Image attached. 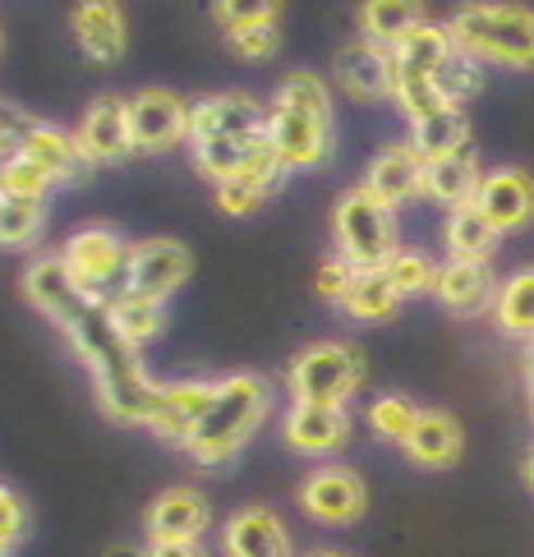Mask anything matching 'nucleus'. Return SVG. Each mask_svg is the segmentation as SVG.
I'll use <instances>...</instances> for the list:
<instances>
[{"label":"nucleus","mask_w":534,"mask_h":557,"mask_svg":"<svg viewBox=\"0 0 534 557\" xmlns=\"http://www.w3.org/2000/svg\"><path fill=\"white\" fill-rule=\"evenodd\" d=\"M332 245L355 272H378L401 249L397 212L383 208L364 185H355L332 208Z\"/></svg>","instance_id":"5"},{"label":"nucleus","mask_w":534,"mask_h":557,"mask_svg":"<svg viewBox=\"0 0 534 557\" xmlns=\"http://www.w3.org/2000/svg\"><path fill=\"white\" fill-rule=\"evenodd\" d=\"M401 305H406V300H401L397 290H392V282L383 276V268H378V272H355V282H350L346 300H341V309H346L350 318H360V323H387V318H397Z\"/></svg>","instance_id":"33"},{"label":"nucleus","mask_w":534,"mask_h":557,"mask_svg":"<svg viewBox=\"0 0 534 557\" xmlns=\"http://www.w3.org/2000/svg\"><path fill=\"white\" fill-rule=\"evenodd\" d=\"M470 203L484 212V222L498 235H517L534 222V175L521 171V166L484 171Z\"/></svg>","instance_id":"12"},{"label":"nucleus","mask_w":534,"mask_h":557,"mask_svg":"<svg viewBox=\"0 0 534 557\" xmlns=\"http://www.w3.org/2000/svg\"><path fill=\"white\" fill-rule=\"evenodd\" d=\"M355 433L350 406H332V401H290L282 414V437L290 451L300 456H336Z\"/></svg>","instance_id":"13"},{"label":"nucleus","mask_w":534,"mask_h":557,"mask_svg":"<svg viewBox=\"0 0 534 557\" xmlns=\"http://www.w3.org/2000/svg\"><path fill=\"white\" fill-rule=\"evenodd\" d=\"M392 102L401 107L406 121H420V115H433V111L447 107L429 74H410V70H397V65H392Z\"/></svg>","instance_id":"39"},{"label":"nucleus","mask_w":534,"mask_h":557,"mask_svg":"<svg viewBox=\"0 0 534 557\" xmlns=\"http://www.w3.org/2000/svg\"><path fill=\"white\" fill-rule=\"evenodd\" d=\"M272 410V383L263 373H226V377H212V396L199 414V424L185 437V451L194 456V466L203 470H222L240 456L253 433L263 429Z\"/></svg>","instance_id":"3"},{"label":"nucleus","mask_w":534,"mask_h":557,"mask_svg":"<svg viewBox=\"0 0 534 557\" xmlns=\"http://www.w3.org/2000/svg\"><path fill=\"white\" fill-rule=\"evenodd\" d=\"M208 396H212V377H175V383H162L144 429L171 447H185V437L194 433V424H199V414L208 406Z\"/></svg>","instance_id":"20"},{"label":"nucleus","mask_w":534,"mask_h":557,"mask_svg":"<svg viewBox=\"0 0 534 557\" xmlns=\"http://www.w3.org/2000/svg\"><path fill=\"white\" fill-rule=\"evenodd\" d=\"M401 451L410 456V466H424V470H447L461 461L465 451V433L457 424L451 410H420L410 437L401 443Z\"/></svg>","instance_id":"24"},{"label":"nucleus","mask_w":534,"mask_h":557,"mask_svg":"<svg viewBox=\"0 0 534 557\" xmlns=\"http://www.w3.org/2000/svg\"><path fill=\"white\" fill-rule=\"evenodd\" d=\"M70 33L88 65H121L129 51V18L121 0H74Z\"/></svg>","instance_id":"11"},{"label":"nucleus","mask_w":534,"mask_h":557,"mask_svg":"<svg viewBox=\"0 0 534 557\" xmlns=\"http://www.w3.org/2000/svg\"><path fill=\"white\" fill-rule=\"evenodd\" d=\"M484 70H488V65H480L474 55L451 51L447 61L433 70L429 78H433V88H438V97H443L447 107H461V111H465L470 97H480V92H484Z\"/></svg>","instance_id":"34"},{"label":"nucleus","mask_w":534,"mask_h":557,"mask_svg":"<svg viewBox=\"0 0 534 557\" xmlns=\"http://www.w3.org/2000/svg\"><path fill=\"white\" fill-rule=\"evenodd\" d=\"M433 272H438V263H433L429 253L420 249H397L383 263V276L392 282V290L401 295V300H420V295L433 290Z\"/></svg>","instance_id":"38"},{"label":"nucleus","mask_w":534,"mask_h":557,"mask_svg":"<svg viewBox=\"0 0 534 557\" xmlns=\"http://www.w3.org/2000/svg\"><path fill=\"white\" fill-rule=\"evenodd\" d=\"M332 78L355 102H383V97H392V51L369 42V37H355L336 51Z\"/></svg>","instance_id":"19"},{"label":"nucleus","mask_w":534,"mask_h":557,"mask_svg":"<svg viewBox=\"0 0 534 557\" xmlns=\"http://www.w3.org/2000/svg\"><path fill=\"white\" fill-rule=\"evenodd\" d=\"M222 37H226L235 61H245V65H263L282 51V24H245V28L222 33Z\"/></svg>","instance_id":"40"},{"label":"nucleus","mask_w":534,"mask_h":557,"mask_svg":"<svg viewBox=\"0 0 534 557\" xmlns=\"http://www.w3.org/2000/svg\"><path fill=\"white\" fill-rule=\"evenodd\" d=\"M429 18V5L424 0H360L355 10V24H360V37L378 47H397L410 28H420Z\"/></svg>","instance_id":"26"},{"label":"nucleus","mask_w":534,"mask_h":557,"mask_svg":"<svg viewBox=\"0 0 534 557\" xmlns=\"http://www.w3.org/2000/svg\"><path fill=\"white\" fill-rule=\"evenodd\" d=\"M521 474H525V484H530V488H534V451H530V456H525V466H521Z\"/></svg>","instance_id":"47"},{"label":"nucleus","mask_w":534,"mask_h":557,"mask_svg":"<svg viewBox=\"0 0 534 557\" xmlns=\"http://www.w3.org/2000/svg\"><path fill=\"white\" fill-rule=\"evenodd\" d=\"M24 300L42 318H51V327L70 342L78 364L92 377L97 406H102L115 424H148L162 383L148 373L144 355L125 346L121 332L111 327L107 295L78 286L65 272L61 253H37L24 268Z\"/></svg>","instance_id":"1"},{"label":"nucleus","mask_w":534,"mask_h":557,"mask_svg":"<svg viewBox=\"0 0 534 557\" xmlns=\"http://www.w3.org/2000/svg\"><path fill=\"white\" fill-rule=\"evenodd\" d=\"M263 115H268V107L249 92L203 97V102L189 107V138L185 144H199V138H259Z\"/></svg>","instance_id":"15"},{"label":"nucleus","mask_w":534,"mask_h":557,"mask_svg":"<svg viewBox=\"0 0 534 557\" xmlns=\"http://www.w3.org/2000/svg\"><path fill=\"white\" fill-rule=\"evenodd\" d=\"M0 47H5V28H0Z\"/></svg>","instance_id":"50"},{"label":"nucleus","mask_w":534,"mask_h":557,"mask_svg":"<svg viewBox=\"0 0 534 557\" xmlns=\"http://www.w3.org/2000/svg\"><path fill=\"white\" fill-rule=\"evenodd\" d=\"M208 530H212V503L199 488L175 484L148 503V516H144L148 540H203Z\"/></svg>","instance_id":"18"},{"label":"nucleus","mask_w":534,"mask_h":557,"mask_svg":"<svg viewBox=\"0 0 534 557\" xmlns=\"http://www.w3.org/2000/svg\"><path fill=\"white\" fill-rule=\"evenodd\" d=\"M286 181H290L286 162L263 144L259 157H253L249 166H240L235 175H226L222 185H212V194H216V208H222L226 216H253L272 194H282Z\"/></svg>","instance_id":"17"},{"label":"nucleus","mask_w":534,"mask_h":557,"mask_svg":"<svg viewBox=\"0 0 534 557\" xmlns=\"http://www.w3.org/2000/svg\"><path fill=\"white\" fill-rule=\"evenodd\" d=\"M78 148H84V157L92 166H111V162H125V157H134L129 148V121H125V97L121 92H102L92 97L88 111L78 115Z\"/></svg>","instance_id":"16"},{"label":"nucleus","mask_w":534,"mask_h":557,"mask_svg":"<svg viewBox=\"0 0 534 557\" xmlns=\"http://www.w3.org/2000/svg\"><path fill=\"white\" fill-rule=\"evenodd\" d=\"M28 125H33V115H24L18 107H5V102H0V157L18 148V138H24Z\"/></svg>","instance_id":"44"},{"label":"nucleus","mask_w":534,"mask_h":557,"mask_svg":"<svg viewBox=\"0 0 534 557\" xmlns=\"http://www.w3.org/2000/svg\"><path fill=\"white\" fill-rule=\"evenodd\" d=\"M406 144L420 152L424 162H433V157L457 152V148L474 144V134H470V121H465L461 107H443V111H433V115H420V121H410V138H406Z\"/></svg>","instance_id":"28"},{"label":"nucleus","mask_w":534,"mask_h":557,"mask_svg":"<svg viewBox=\"0 0 534 557\" xmlns=\"http://www.w3.org/2000/svg\"><path fill=\"white\" fill-rule=\"evenodd\" d=\"M350 282H355V268L346 263L341 253H327L323 263H319V276H313V290H319V300H327V305L341 309Z\"/></svg>","instance_id":"43"},{"label":"nucleus","mask_w":534,"mask_h":557,"mask_svg":"<svg viewBox=\"0 0 534 557\" xmlns=\"http://www.w3.org/2000/svg\"><path fill=\"white\" fill-rule=\"evenodd\" d=\"M346 557H350V553H346Z\"/></svg>","instance_id":"51"},{"label":"nucleus","mask_w":534,"mask_h":557,"mask_svg":"<svg viewBox=\"0 0 534 557\" xmlns=\"http://www.w3.org/2000/svg\"><path fill=\"white\" fill-rule=\"evenodd\" d=\"M47 231V203H24V198L0 194V249H33Z\"/></svg>","instance_id":"37"},{"label":"nucleus","mask_w":534,"mask_h":557,"mask_svg":"<svg viewBox=\"0 0 534 557\" xmlns=\"http://www.w3.org/2000/svg\"><path fill=\"white\" fill-rule=\"evenodd\" d=\"M309 557H346V553H336V548H313Z\"/></svg>","instance_id":"49"},{"label":"nucleus","mask_w":534,"mask_h":557,"mask_svg":"<svg viewBox=\"0 0 534 557\" xmlns=\"http://www.w3.org/2000/svg\"><path fill=\"white\" fill-rule=\"evenodd\" d=\"M433 300L457 318H480L493 309V295H498V272H493V258H447V263L433 272Z\"/></svg>","instance_id":"14"},{"label":"nucleus","mask_w":534,"mask_h":557,"mask_svg":"<svg viewBox=\"0 0 534 557\" xmlns=\"http://www.w3.org/2000/svg\"><path fill=\"white\" fill-rule=\"evenodd\" d=\"M498 240H502V235L484 222V212L474 203L447 208V222H443L447 258H493V253H498Z\"/></svg>","instance_id":"30"},{"label":"nucleus","mask_w":534,"mask_h":557,"mask_svg":"<svg viewBox=\"0 0 534 557\" xmlns=\"http://www.w3.org/2000/svg\"><path fill=\"white\" fill-rule=\"evenodd\" d=\"M222 553L226 557H295V540L286 521L272 507H240L222 525Z\"/></svg>","instance_id":"21"},{"label":"nucleus","mask_w":534,"mask_h":557,"mask_svg":"<svg viewBox=\"0 0 534 557\" xmlns=\"http://www.w3.org/2000/svg\"><path fill=\"white\" fill-rule=\"evenodd\" d=\"M18 152H28L33 162L55 181V189L61 185H84L92 175V162L84 157V148H78L74 129H61L51 121H33L24 129V138H18Z\"/></svg>","instance_id":"22"},{"label":"nucleus","mask_w":534,"mask_h":557,"mask_svg":"<svg viewBox=\"0 0 534 557\" xmlns=\"http://www.w3.org/2000/svg\"><path fill=\"white\" fill-rule=\"evenodd\" d=\"M107 557H148V553L144 548H111Z\"/></svg>","instance_id":"48"},{"label":"nucleus","mask_w":534,"mask_h":557,"mask_svg":"<svg viewBox=\"0 0 534 557\" xmlns=\"http://www.w3.org/2000/svg\"><path fill=\"white\" fill-rule=\"evenodd\" d=\"M369 364L360 346L350 342H313L290 360L286 369V387L290 401H332V406H350L355 392L364 387Z\"/></svg>","instance_id":"6"},{"label":"nucleus","mask_w":534,"mask_h":557,"mask_svg":"<svg viewBox=\"0 0 534 557\" xmlns=\"http://www.w3.org/2000/svg\"><path fill=\"white\" fill-rule=\"evenodd\" d=\"M0 194L5 198H24V203H47L55 194V181L33 162L28 152H5L0 157Z\"/></svg>","instance_id":"35"},{"label":"nucleus","mask_w":534,"mask_h":557,"mask_svg":"<svg viewBox=\"0 0 534 557\" xmlns=\"http://www.w3.org/2000/svg\"><path fill=\"white\" fill-rule=\"evenodd\" d=\"M148 557H212L203 540H148Z\"/></svg>","instance_id":"45"},{"label":"nucleus","mask_w":534,"mask_h":557,"mask_svg":"<svg viewBox=\"0 0 534 557\" xmlns=\"http://www.w3.org/2000/svg\"><path fill=\"white\" fill-rule=\"evenodd\" d=\"M263 138L286 162V171H323L336 152L332 88L309 70L286 74L263 115Z\"/></svg>","instance_id":"2"},{"label":"nucleus","mask_w":534,"mask_h":557,"mask_svg":"<svg viewBox=\"0 0 534 557\" xmlns=\"http://www.w3.org/2000/svg\"><path fill=\"white\" fill-rule=\"evenodd\" d=\"M61 263L84 290H97V295L121 290L125 263H129V240L115 226H102V222L78 226L61 245Z\"/></svg>","instance_id":"7"},{"label":"nucleus","mask_w":534,"mask_h":557,"mask_svg":"<svg viewBox=\"0 0 534 557\" xmlns=\"http://www.w3.org/2000/svg\"><path fill=\"white\" fill-rule=\"evenodd\" d=\"M268 144V138H199V144H189L194 152V171L203 175L208 185H222L226 175H235L240 166H249L253 157H259V148Z\"/></svg>","instance_id":"31"},{"label":"nucleus","mask_w":534,"mask_h":557,"mask_svg":"<svg viewBox=\"0 0 534 557\" xmlns=\"http://www.w3.org/2000/svg\"><path fill=\"white\" fill-rule=\"evenodd\" d=\"M480 152H474V144L457 148V152H443L433 157V162H424V198H433V203L443 208H461L474 198V185H480Z\"/></svg>","instance_id":"25"},{"label":"nucleus","mask_w":534,"mask_h":557,"mask_svg":"<svg viewBox=\"0 0 534 557\" xmlns=\"http://www.w3.org/2000/svg\"><path fill=\"white\" fill-rule=\"evenodd\" d=\"M521 383H525V406L534 420V342H525V360H521Z\"/></svg>","instance_id":"46"},{"label":"nucleus","mask_w":534,"mask_h":557,"mask_svg":"<svg viewBox=\"0 0 534 557\" xmlns=\"http://www.w3.org/2000/svg\"><path fill=\"white\" fill-rule=\"evenodd\" d=\"M125 121H129V148L138 157H162L189 138V102L171 88H144L125 97Z\"/></svg>","instance_id":"8"},{"label":"nucleus","mask_w":534,"mask_h":557,"mask_svg":"<svg viewBox=\"0 0 534 557\" xmlns=\"http://www.w3.org/2000/svg\"><path fill=\"white\" fill-rule=\"evenodd\" d=\"M364 189L378 198L383 208H406L414 198H424V157L410 144H387L364 171Z\"/></svg>","instance_id":"23"},{"label":"nucleus","mask_w":534,"mask_h":557,"mask_svg":"<svg viewBox=\"0 0 534 557\" xmlns=\"http://www.w3.org/2000/svg\"><path fill=\"white\" fill-rule=\"evenodd\" d=\"M493 323H498L511 342H534V268H521L517 276L498 282Z\"/></svg>","instance_id":"29"},{"label":"nucleus","mask_w":534,"mask_h":557,"mask_svg":"<svg viewBox=\"0 0 534 557\" xmlns=\"http://www.w3.org/2000/svg\"><path fill=\"white\" fill-rule=\"evenodd\" d=\"M300 507H305L309 521L341 530V525H355L369 511V484H364V474L350 470V466H319V470L305 474Z\"/></svg>","instance_id":"10"},{"label":"nucleus","mask_w":534,"mask_h":557,"mask_svg":"<svg viewBox=\"0 0 534 557\" xmlns=\"http://www.w3.org/2000/svg\"><path fill=\"white\" fill-rule=\"evenodd\" d=\"M24 530H28V503H24V493L10 488V484H0V557H10L18 548Z\"/></svg>","instance_id":"42"},{"label":"nucleus","mask_w":534,"mask_h":557,"mask_svg":"<svg viewBox=\"0 0 534 557\" xmlns=\"http://www.w3.org/2000/svg\"><path fill=\"white\" fill-rule=\"evenodd\" d=\"M286 0H212V18L216 28H245V24H282Z\"/></svg>","instance_id":"41"},{"label":"nucleus","mask_w":534,"mask_h":557,"mask_svg":"<svg viewBox=\"0 0 534 557\" xmlns=\"http://www.w3.org/2000/svg\"><path fill=\"white\" fill-rule=\"evenodd\" d=\"M447 33L480 65L534 70V10L521 0H465L451 10Z\"/></svg>","instance_id":"4"},{"label":"nucleus","mask_w":534,"mask_h":557,"mask_svg":"<svg viewBox=\"0 0 534 557\" xmlns=\"http://www.w3.org/2000/svg\"><path fill=\"white\" fill-rule=\"evenodd\" d=\"M451 51H457V42H451L447 24H433V18H424L420 28H410L401 42L392 47V65L410 70V74H433Z\"/></svg>","instance_id":"32"},{"label":"nucleus","mask_w":534,"mask_h":557,"mask_svg":"<svg viewBox=\"0 0 534 557\" xmlns=\"http://www.w3.org/2000/svg\"><path fill=\"white\" fill-rule=\"evenodd\" d=\"M189 276H194V253H189V245L171 240V235H157V240L129 245V263H125L121 290L166 305L175 290H185Z\"/></svg>","instance_id":"9"},{"label":"nucleus","mask_w":534,"mask_h":557,"mask_svg":"<svg viewBox=\"0 0 534 557\" xmlns=\"http://www.w3.org/2000/svg\"><path fill=\"white\" fill-rule=\"evenodd\" d=\"M107 313H111V327L121 332V342L134 350L152 346L157 336L166 332V305L162 300H144V295L115 290V295H107Z\"/></svg>","instance_id":"27"},{"label":"nucleus","mask_w":534,"mask_h":557,"mask_svg":"<svg viewBox=\"0 0 534 557\" xmlns=\"http://www.w3.org/2000/svg\"><path fill=\"white\" fill-rule=\"evenodd\" d=\"M420 401L414 396H406V392H383L378 401L369 406V429H373V437L378 443H392V447H401L406 437H410V429H414V420H420Z\"/></svg>","instance_id":"36"}]
</instances>
